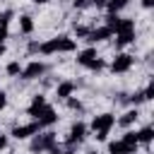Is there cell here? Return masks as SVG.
<instances>
[{
	"mask_svg": "<svg viewBox=\"0 0 154 154\" xmlns=\"http://www.w3.org/2000/svg\"><path fill=\"white\" fill-rule=\"evenodd\" d=\"M96 58H99V55H96V51H94V48H87V51H82V53H79L77 63H79V65H89V63H91V60H96Z\"/></svg>",
	"mask_w": 154,
	"mask_h": 154,
	"instance_id": "obj_13",
	"label": "cell"
},
{
	"mask_svg": "<svg viewBox=\"0 0 154 154\" xmlns=\"http://www.w3.org/2000/svg\"><path fill=\"white\" fill-rule=\"evenodd\" d=\"M41 130V125L34 120V123H26V125H17L14 130H12V135L17 137V140H26V137H31L34 132H38Z\"/></svg>",
	"mask_w": 154,
	"mask_h": 154,
	"instance_id": "obj_5",
	"label": "cell"
},
{
	"mask_svg": "<svg viewBox=\"0 0 154 154\" xmlns=\"http://www.w3.org/2000/svg\"><path fill=\"white\" fill-rule=\"evenodd\" d=\"M113 125H116V116H111V113L94 116V120H91V130L96 132V140H106L108 137V130Z\"/></svg>",
	"mask_w": 154,
	"mask_h": 154,
	"instance_id": "obj_2",
	"label": "cell"
},
{
	"mask_svg": "<svg viewBox=\"0 0 154 154\" xmlns=\"http://www.w3.org/2000/svg\"><path fill=\"white\" fill-rule=\"evenodd\" d=\"M113 31L108 29V26H99V29H89V34H87V41H91V43H96V41H106L108 36H111Z\"/></svg>",
	"mask_w": 154,
	"mask_h": 154,
	"instance_id": "obj_9",
	"label": "cell"
},
{
	"mask_svg": "<svg viewBox=\"0 0 154 154\" xmlns=\"http://www.w3.org/2000/svg\"><path fill=\"white\" fill-rule=\"evenodd\" d=\"M152 137H154L152 128H142V130L137 132V142H152Z\"/></svg>",
	"mask_w": 154,
	"mask_h": 154,
	"instance_id": "obj_17",
	"label": "cell"
},
{
	"mask_svg": "<svg viewBox=\"0 0 154 154\" xmlns=\"http://www.w3.org/2000/svg\"><path fill=\"white\" fill-rule=\"evenodd\" d=\"M19 29H22V34H31V31H34L31 17H22V19H19Z\"/></svg>",
	"mask_w": 154,
	"mask_h": 154,
	"instance_id": "obj_16",
	"label": "cell"
},
{
	"mask_svg": "<svg viewBox=\"0 0 154 154\" xmlns=\"http://www.w3.org/2000/svg\"><path fill=\"white\" fill-rule=\"evenodd\" d=\"M137 116H140V113H137V108H130V111H125V113H123V118H120L118 123H120V125H130V123H135V120H137Z\"/></svg>",
	"mask_w": 154,
	"mask_h": 154,
	"instance_id": "obj_15",
	"label": "cell"
},
{
	"mask_svg": "<svg viewBox=\"0 0 154 154\" xmlns=\"http://www.w3.org/2000/svg\"><path fill=\"white\" fill-rule=\"evenodd\" d=\"M19 72H22V67H19V63H17V60L7 65V75H12V77H14V75H19Z\"/></svg>",
	"mask_w": 154,
	"mask_h": 154,
	"instance_id": "obj_19",
	"label": "cell"
},
{
	"mask_svg": "<svg viewBox=\"0 0 154 154\" xmlns=\"http://www.w3.org/2000/svg\"><path fill=\"white\" fill-rule=\"evenodd\" d=\"M34 2H36V5H43V2H48V0H34Z\"/></svg>",
	"mask_w": 154,
	"mask_h": 154,
	"instance_id": "obj_31",
	"label": "cell"
},
{
	"mask_svg": "<svg viewBox=\"0 0 154 154\" xmlns=\"http://www.w3.org/2000/svg\"><path fill=\"white\" fill-rule=\"evenodd\" d=\"M51 154H72V152H58V149H53Z\"/></svg>",
	"mask_w": 154,
	"mask_h": 154,
	"instance_id": "obj_30",
	"label": "cell"
},
{
	"mask_svg": "<svg viewBox=\"0 0 154 154\" xmlns=\"http://www.w3.org/2000/svg\"><path fill=\"white\" fill-rule=\"evenodd\" d=\"M5 103H7V94H5V91H0V111L5 108Z\"/></svg>",
	"mask_w": 154,
	"mask_h": 154,
	"instance_id": "obj_26",
	"label": "cell"
},
{
	"mask_svg": "<svg viewBox=\"0 0 154 154\" xmlns=\"http://www.w3.org/2000/svg\"><path fill=\"white\" fill-rule=\"evenodd\" d=\"M123 140H125L128 144H140V142H137V132H125Z\"/></svg>",
	"mask_w": 154,
	"mask_h": 154,
	"instance_id": "obj_21",
	"label": "cell"
},
{
	"mask_svg": "<svg viewBox=\"0 0 154 154\" xmlns=\"http://www.w3.org/2000/svg\"><path fill=\"white\" fill-rule=\"evenodd\" d=\"M67 103H70V108H75V111H82V103H79L77 99H67Z\"/></svg>",
	"mask_w": 154,
	"mask_h": 154,
	"instance_id": "obj_24",
	"label": "cell"
},
{
	"mask_svg": "<svg viewBox=\"0 0 154 154\" xmlns=\"http://www.w3.org/2000/svg\"><path fill=\"white\" fill-rule=\"evenodd\" d=\"M132 41H135V31H120L118 38H116V46L120 48V46H128V43H132Z\"/></svg>",
	"mask_w": 154,
	"mask_h": 154,
	"instance_id": "obj_14",
	"label": "cell"
},
{
	"mask_svg": "<svg viewBox=\"0 0 154 154\" xmlns=\"http://www.w3.org/2000/svg\"><path fill=\"white\" fill-rule=\"evenodd\" d=\"M72 89H75V84H72V82H63V84H58V89H55V96H58V99H70Z\"/></svg>",
	"mask_w": 154,
	"mask_h": 154,
	"instance_id": "obj_12",
	"label": "cell"
},
{
	"mask_svg": "<svg viewBox=\"0 0 154 154\" xmlns=\"http://www.w3.org/2000/svg\"><path fill=\"white\" fill-rule=\"evenodd\" d=\"M75 34H77V36H87V34H89V26H82V24H75Z\"/></svg>",
	"mask_w": 154,
	"mask_h": 154,
	"instance_id": "obj_22",
	"label": "cell"
},
{
	"mask_svg": "<svg viewBox=\"0 0 154 154\" xmlns=\"http://www.w3.org/2000/svg\"><path fill=\"white\" fill-rule=\"evenodd\" d=\"M55 120H58V116H55V111H53L51 106H46V108H43V113L36 118V123H38L41 128H43V125H51V123H55Z\"/></svg>",
	"mask_w": 154,
	"mask_h": 154,
	"instance_id": "obj_11",
	"label": "cell"
},
{
	"mask_svg": "<svg viewBox=\"0 0 154 154\" xmlns=\"http://www.w3.org/2000/svg\"><path fill=\"white\" fill-rule=\"evenodd\" d=\"M91 5V0H75V7L77 10H84V7H89Z\"/></svg>",
	"mask_w": 154,
	"mask_h": 154,
	"instance_id": "obj_23",
	"label": "cell"
},
{
	"mask_svg": "<svg viewBox=\"0 0 154 154\" xmlns=\"http://www.w3.org/2000/svg\"><path fill=\"white\" fill-rule=\"evenodd\" d=\"M48 103H46V99L43 96H34V101H31V106H29V116H34V118H38L41 113H43V108H46Z\"/></svg>",
	"mask_w": 154,
	"mask_h": 154,
	"instance_id": "obj_10",
	"label": "cell"
},
{
	"mask_svg": "<svg viewBox=\"0 0 154 154\" xmlns=\"http://www.w3.org/2000/svg\"><path fill=\"white\" fill-rule=\"evenodd\" d=\"M87 154H96V152H87Z\"/></svg>",
	"mask_w": 154,
	"mask_h": 154,
	"instance_id": "obj_33",
	"label": "cell"
},
{
	"mask_svg": "<svg viewBox=\"0 0 154 154\" xmlns=\"http://www.w3.org/2000/svg\"><path fill=\"white\" fill-rule=\"evenodd\" d=\"M5 38H7V24H2V22H0V43H2Z\"/></svg>",
	"mask_w": 154,
	"mask_h": 154,
	"instance_id": "obj_25",
	"label": "cell"
},
{
	"mask_svg": "<svg viewBox=\"0 0 154 154\" xmlns=\"http://www.w3.org/2000/svg\"><path fill=\"white\" fill-rule=\"evenodd\" d=\"M128 101H132V103L137 106V103H142V101H147V96H144V91H137V94H132V96H130Z\"/></svg>",
	"mask_w": 154,
	"mask_h": 154,
	"instance_id": "obj_20",
	"label": "cell"
},
{
	"mask_svg": "<svg viewBox=\"0 0 154 154\" xmlns=\"http://www.w3.org/2000/svg\"><path fill=\"white\" fill-rule=\"evenodd\" d=\"M38 51L41 53H58V51L60 53H70V51H75V41L67 38V36H58V38H51V41L41 43Z\"/></svg>",
	"mask_w": 154,
	"mask_h": 154,
	"instance_id": "obj_1",
	"label": "cell"
},
{
	"mask_svg": "<svg viewBox=\"0 0 154 154\" xmlns=\"http://www.w3.org/2000/svg\"><path fill=\"white\" fill-rule=\"evenodd\" d=\"M2 53H5V46H2V43H0V55H2Z\"/></svg>",
	"mask_w": 154,
	"mask_h": 154,
	"instance_id": "obj_32",
	"label": "cell"
},
{
	"mask_svg": "<svg viewBox=\"0 0 154 154\" xmlns=\"http://www.w3.org/2000/svg\"><path fill=\"white\" fill-rule=\"evenodd\" d=\"M137 144H128L125 140H118V142H111L108 144V152L111 154H135Z\"/></svg>",
	"mask_w": 154,
	"mask_h": 154,
	"instance_id": "obj_7",
	"label": "cell"
},
{
	"mask_svg": "<svg viewBox=\"0 0 154 154\" xmlns=\"http://www.w3.org/2000/svg\"><path fill=\"white\" fill-rule=\"evenodd\" d=\"M84 137H87V125H84V123H75V125L70 128L67 142H70V144H77V142H82Z\"/></svg>",
	"mask_w": 154,
	"mask_h": 154,
	"instance_id": "obj_8",
	"label": "cell"
},
{
	"mask_svg": "<svg viewBox=\"0 0 154 154\" xmlns=\"http://www.w3.org/2000/svg\"><path fill=\"white\" fill-rule=\"evenodd\" d=\"M55 144V135L53 132H43V135H38L34 142H31V152H46V149H51Z\"/></svg>",
	"mask_w": 154,
	"mask_h": 154,
	"instance_id": "obj_3",
	"label": "cell"
},
{
	"mask_svg": "<svg viewBox=\"0 0 154 154\" xmlns=\"http://www.w3.org/2000/svg\"><path fill=\"white\" fill-rule=\"evenodd\" d=\"M142 5H144V7H152V5H154V0H142Z\"/></svg>",
	"mask_w": 154,
	"mask_h": 154,
	"instance_id": "obj_28",
	"label": "cell"
},
{
	"mask_svg": "<svg viewBox=\"0 0 154 154\" xmlns=\"http://www.w3.org/2000/svg\"><path fill=\"white\" fill-rule=\"evenodd\" d=\"M91 5H96V7H103V5H106V0H91Z\"/></svg>",
	"mask_w": 154,
	"mask_h": 154,
	"instance_id": "obj_27",
	"label": "cell"
},
{
	"mask_svg": "<svg viewBox=\"0 0 154 154\" xmlns=\"http://www.w3.org/2000/svg\"><path fill=\"white\" fill-rule=\"evenodd\" d=\"M5 144H7V137H0V149H2Z\"/></svg>",
	"mask_w": 154,
	"mask_h": 154,
	"instance_id": "obj_29",
	"label": "cell"
},
{
	"mask_svg": "<svg viewBox=\"0 0 154 154\" xmlns=\"http://www.w3.org/2000/svg\"><path fill=\"white\" fill-rule=\"evenodd\" d=\"M132 63H135V58H132V55H128V53H120V55H116V58H113V63H111V70H113V72H128V70L132 67Z\"/></svg>",
	"mask_w": 154,
	"mask_h": 154,
	"instance_id": "obj_4",
	"label": "cell"
},
{
	"mask_svg": "<svg viewBox=\"0 0 154 154\" xmlns=\"http://www.w3.org/2000/svg\"><path fill=\"white\" fill-rule=\"evenodd\" d=\"M43 72H46V65L38 63V60H34V63H29V65L22 70V77H24V79H36V77H41Z\"/></svg>",
	"mask_w": 154,
	"mask_h": 154,
	"instance_id": "obj_6",
	"label": "cell"
},
{
	"mask_svg": "<svg viewBox=\"0 0 154 154\" xmlns=\"http://www.w3.org/2000/svg\"><path fill=\"white\" fill-rule=\"evenodd\" d=\"M128 5V0H106V7L111 10V12H118V10H123Z\"/></svg>",
	"mask_w": 154,
	"mask_h": 154,
	"instance_id": "obj_18",
	"label": "cell"
}]
</instances>
